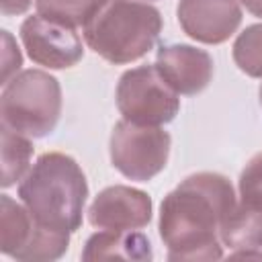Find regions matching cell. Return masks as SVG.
<instances>
[{"instance_id":"4","label":"cell","mask_w":262,"mask_h":262,"mask_svg":"<svg viewBox=\"0 0 262 262\" xmlns=\"http://www.w3.org/2000/svg\"><path fill=\"white\" fill-rule=\"evenodd\" d=\"M61 115V86L43 70H23L12 76L0 96L2 125L41 139L49 135Z\"/></svg>"},{"instance_id":"18","label":"cell","mask_w":262,"mask_h":262,"mask_svg":"<svg viewBox=\"0 0 262 262\" xmlns=\"http://www.w3.org/2000/svg\"><path fill=\"white\" fill-rule=\"evenodd\" d=\"M239 190H262V151L256 154L239 174Z\"/></svg>"},{"instance_id":"8","label":"cell","mask_w":262,"mask_h":262,"mask_svg":"<svg viewBox=\"0 0 262 262\" xmlns=\"http://www.w3.org/2000/svg\"><path fill=\"white\" fill-rule=\"evenodd\" d=\"M18 35L27 55L37 66L49 70H66L84 57L82 39L78 37L76 29L47 20L41 14L27 16Z\"/></svg>"},{"instance_id":"15","label":"cell","mask_w":262,"mask_h":262,"mask_svg":"<svg viewBox=\"0 0 262 262\" xmlns=\"http://www.w3.org/2000/svg\"><path fill=\"white\" fill-rule=\"evenodd\" d=\"M2 141V188L12 186L16 180H23V176L29 172L31 156H33V143L31 137L20 135L8 127L2 125L0 133Z\"/></svg>"},{"instance_id":"12","label":"cell","mask_w":262,"mask_h":262,"mask_svg":"<svg viewBox=\"0 0 262 262\" xmlns=\"http://www.w3.org/2000/svg\"><path fill=\"white\" fill-rule=\"evenodd\" d=\"M221 244L231 250L262 248V190H239L221 225Z\"/></svg>"},{"instance_id":"17","label":"cell","mask_w":262,"mask_h":262,"mask_svg":"<svg viewBox=\"0 0 262 262\" xmlns=\"http://www.w3.org/2000/svg\"><path fill=\"white\" fill-rule=\"evenodd\" d=\"M2 43H4V51H2V84H6L12 76L18 74V68L23 66V55H20V49H18L16 41L12 39V35L8 31H2Z\"/></svg>"},{"instance_id":"7","label":"cell","mask_w":262,"mask_h":262,"mask_svg":"<svg viewBox=\"0 0 262 262\" xmlns=\"http://www.w3.org/2000/svg\"><path fill=\"white\" fill-rule=\"evenodd\" d=\"M170 133L162 127L119 121L111 133V162L129 180L147 182L158 176L170 156Z\"/></svg>"},{"instance_id":"20","label":"cell","mask_w":262,"mask_h":262,"mask_svg":"<svg viewBox=\"0 0 262 262\" xmlns=\"http://www.w3.org/2000/svg\"><path fill=\"white\" fill-rule=\"evenodd\" d=\"M239 2L246 6L248 12H252L258 18H262V0H239Z\"/></svg>"},{"instance_id":"10","label":"cell","mask_w":262,"mask_h":262,"mask_svg":"<svg viewBox=\"0 0 262 262\" xmlns=\"http://www.w3.org/2000/svg\"><path fill=\"white\" fill-rule=\"evenodd\" d=\"M151 207L154 205L147 192L133 186L115 184L94 196L88 209V221L96 229H141L151 221Z\"/></svg>"},{"instance_id":"13","label":"cell","mask_w":262,"mask_h":262,"mask_svg":"<svg viewBox=\"0 0 262 262\" xmlns=\"http://www.w3.org/2000/svg\"><path fill=\"white\" fill-rule=\"evenodd\" d=\"M113 258L137 260V262L151 260L154 258L151 244L143 233L135 229L131 231L102 229L88 237L82 252V260H113Z\"/></svg>"},{"instance_id":"16","label":"cell","mask_w":262,"mask_h":262,"mask_svg":"<svg viewBox=\"0 0 262 262\" xmlns=\"http://www.w3.org/2000/svg\"><path fill=\"white\" fill-rule=\"evenodd\" d=\"M235 66L250 78H262V23L246 27L233 41Z\"/></svg>"},{"instance_id":"5","label":"cell","mask_w":262,"mask_h":262,"mask_svg":"<svg viewBox=\"0 0 262 262\" xmlns=\"http://www.w3.org/2000/svg\"><path fill=\"white\" fill-rule=\"evenodd\" d=\"M70 233L41 225L25 205L0 196V250L25 262H49L68 252Z\"/></svg>"},{"instance_id":"11","label":"cell","mask_w":262,"mask_h":262,"mask_svg":"<svg viewBox=\"0 0 262 262\" xmlns=\"http://www.w3.org/2000/svg\"><path fill=\"white\" fill-rule=\"evenodd\" d=\"M164 78V82L176 94H199L213 80V57L199 47L186 43L162 45L154 63Z\"/></svg>"},{"instance_id":"2","label":"cell","mask_w":262,"mask_h":262,"mask_svg":"<svg viewBox=\"0 0 262 262\" xmlns=\"http://www.w3.org/2000/svg\"><path fill=\"white\" fill-rule=\"evenodd\" d=\"M18 199L41 225L74 233L82 227L88 182L72 156L47 151L23 176Z\"/></svg>"},{"instance_id":"1","label":"cell","mask_w":262,"mask_h":262,"mask_svg":"<svg viewBox=\"0 0 262 262\" xmlns=\"http://www.w3.org/2000/svg\"><path fill=\"white\" fill-rule=\"evenodd\" d=\"M223 174L196 172L170 190L160 205V237L170 260H219L221 225L235 205Z\"/></svg>"},{"instance_id":"6","label":"cell","mask_w":262,"mask_h":262,"mask_svg":"<svg viewBox=\"0 0 262 262\" xmlns=\"http://www.w3.org/2000/svg\"><path fill=\"white\" fill-rule=\"evenodd\" d=\"M176 94L160 76L156 66L127 70L117 84V108L125 121L135 125L160 127L170 123L180 111Z\"/></svg>"},{"instance_id":"3","label":"cell","mask_w":262,"mask_h":262,"mask_svg":"<svg viewBox=\"0 0 262 262\" xmlns=\"http://www.w3.org/2000/svg\"><path fill=\"white\" fill-rule=\"evenodd\" d=\"M82 31L86 45L96 55L123 66L154 49L162 33V14L141 0H108Z\"/></svg>"},{"instance_id":"14","label":"cell","mask_w":262,"mask_h":262,"mask_svg":"<svg viewBox=\"0 0 262 262\" xmlns=\"http://www.w3.org/2000/svg\"><path fill=\"white\" fill-rule=\"evenodd\" d=\"M108 0H35L37 14L70 29L86 27Z\"/></svg>"},{"instance_id":"19","label":"cell","mask_w":262,"mask_h":262,"mask_svg":"<svg viewBox=\"0 0 262 262\" xmlns=\"http://www.w3.org/2000/svg\"><path fill=\"white\" fill-rule=\"evenodd\" d=\"M33 0H2V14L12 16V14H23L29 10Z\"/></svg>"},{"instance_id":"21","label":"cell","mask_w":262,"mask_h":262,"mask_svg":"<svg viewBox=\"0 0 262 262\" xmlns=\"http://www.w3.org/2000/svg\"><path fill=\"white\" fill-rule=\"evenodd\" d=\"M258 96H260V104H262V86H260V90H258Z\"/></svg>"},{"instance_id":"9","label":"cell","mask_w":262,"mask_h":262,"mask_svg":"<svg viewBox=\"0 0 262 262\" xmlns=\"http://www.w3.org/2000/svg\"><path fill=\"white\" fill-rule=\"evenodd\" d=\"M180 29L205 45L225 43L242 25L239 0H178Z\"/></svg>"}]
</instances>
